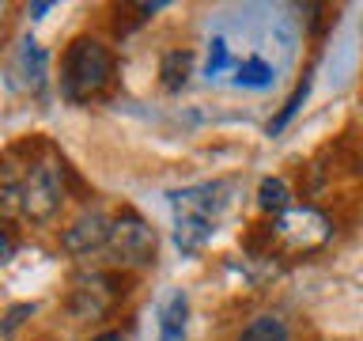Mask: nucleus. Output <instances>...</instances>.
<instances>
[{
  "mask_svg": "<svg viewBox=\"0 0 363 341\" xmlns=\"http://www.w3.org/2000/svg\"><path fill=\"white\" fill-rule=\"evenodd\" d=\"M167 201L174 212V247L182 254H201L227 209V182H193L170 190Z\"/></svg>",
  "mask_w": 363,
  "mask_h": 341,
  "instance_id": "1",
  "label": "nucleus"
},
{
  "mask_svg": "<svg viewBox=\"0 0 363 341\" xmlns=\"http://www.w3.org/2000/svg\"><path fill=\"white\" fill-rule=\"evenodd\" d=\"M113 80V53L99 38H76L61 65V95L79 107V102L99 99Z\"/></svg>",
  "mask_w": 363,
  "mask_h": 341,
  "instance_id": "2",
  "label": "nucleus"
},
{
  "mask_svg": "<svg viewBox=\"0 0 363 341\" xmlns=\"http://www.w3.org/2000/svg\"><path fill=\"white\" fill-rule=\"evenodd\" d=\"M65 201V186H61V170L50 159H38V163L27 167L23 175V193H19V212L27 216L30 224H50L57 212H61Z\"/></svg>",
  "mask_w": 363,
  "mask_h": 341,
  "instance_id": "3",
  "label": "nucleus"
},
{
  "mask_svg": "<svg viewBox=\"0 0 363 341\" xmlns=\"http://www.w3.org/2000/svg\"><path fill=\"white\" fill-rule=\"evenodd\" d=\"M329 235H333V227H329V220L314 209V205H291L288 212H280L277 220L269 224V243H284L288 250H295V254H299V250L311 254V250H318Z\"/></svg>",
  "mask_w": 363,
  "mask_h": 341,
  "instance_id": "4",
  "label": "nucleus"
},
{
  "mask_svg": "<svg viewBox=\"0 0 363 341\" xmlns=\"http://www.w3.org/2000/svg\"><path fill=\"white\" fill-rule=\"evenodd\" d=\"M155 227L136 216L133 209H125L121 216H113V235L106 254L113 266H152L155 261Z\"/></svg>",
  "mask_w": 363,
  "mask_h": 341,
  "instance_id": "5",
  "label": "nucleus"
},
{
  "mask_svg": "<svg viewBox=\"0 0 363 341\" xmlns=\"http://www.w3.org/2000/svg\"><path fill=\"white\" fill-rule=\"evenodd\" d=\"M110 235H113V216H106L102 209H87L61 232V247L72 258H91L110 247Z\"/></svg>",
  "mask_w": 363,
  "mask_h": 341,
  "instance_id": "6",
  "label": "nucleus"
},
{
  "mask_svg": "<svg viewBox=\"0 0 363 341\" xmlns=\"http://www.w3.org/2000/svg\"><path fill=\"white\" fill-rule=\"evenodd\" d=\"M45 72H50V53L42 50L38 38H23L16 45V53H11L8 61V80L11 87H23V91H34V95H42L45 91Z\"/></svg>",
  "mask_w": 363,
  "mask_h": 341,
  "instance_id": "7",
  "label": "nucleus"
},
{
  "mask_svg": "<svg viewBox=\"0 0 363 341\" xmlns=\"http://www.w3.org/2000/svg\"><path fill=\"white\" fill-rule=\"evenodd\" d=\"M118 300V281L91 273V277L76 281V296H72V315L76 318H99L106 307Z\"/></svg>",
  "mask_w": 363,
  "mask_h": 341,
  "instance_id": "8",
  "label": "nucleus"
},
{
  "mask_svg": "<svg viewBox=\"0 0 363 341\" xmlns=\"http://www.w3.org/2000/svg\"><path fill=\"white\" fill-rule=\"evenodd\" d=\"M186 318H189V296L178 288L159 307V341H186Z\"/></svg>",
  "mask_w": 363,
  "mask_h": 341,
  "instance_id": "9",
  "label": "nucleus"
},
{
  "mask_svg": "<svg viewBox=\"0 0 363 341\" xmlns=\"http://www.w3.org/2000/svg\"><path fill=\"white\" fill-rule=\"evenodd\" d=\"M189 76H193V50H167L163 61H159V84H163V91L178 95L189 84Z\"/></svg>",
  "mask_w": 363,
  "mask_h": 341,
  "instance_id": "10",
  "label": "nucleus"
},
{
  "mask_svg": "<svg viewBox=\"0 0 363 341\" xmlns=\"http://www.w3.org/2000/svg\"><path fill=\"white\" fill-rule=\"evenodd\" d=\"M231 80L238 87H250V91H265L277 84V68H272V61H265L261 53H246L242 61H238V68L231 72Z\"/></svg>",
  "mask_w": 363,
  "mask_h": 341,
  "instance_id": "11",
  "label": "nucleus"
},
{
  "mask_svg": "<svg viewBox=\"0 0 363 341\" xmlns=\"http://www.w3.org/2000/svg\"><path fill=\"white\" fill-rule=\"evenodd\" d=\"M238 341H291V330H288V323H284L280 315L265 311V315H254L242 326Z\"/></svg>",
  "mask_w": 363,
  "mask_h": 341,
  "instance_id": "12",
  "label": "nucleus"
},
{
  "mask_svg": "<svg viewBox=\"0 0 363 341\" xmlns=\"http://www.w3.org/2000/svg\"><path fill=\"white\" fill-rule=\"evenodd\" d=\"M257 209L261 212H272V216L288 212L291 209L288 182H284V178H261V186H257Z\"/></svg>",
  "mask_w": 363,
  "mask_h": 341,
  "instance_id": "13",
  "label": "nucleus"
},
{
  "mask_svg": "<svg viewBox=\"0 0 363 341\" xmlns=\"http://www.w3.org/2000/svg\"><path fill=\"white\" fill-rule=\"evenodd\" d=\"M311 87H314V80H311V72H306V76L299 80V84H295V91L288 95V102L280 107V114L269 121V136H280L284 129H288V125H291V118L303 110V102H306V95H311Z\"/></svg>",
  "mask_w": 363,
  "mask_h": 341,
  "instance_id": "14",
  "label": "nucleus"
},
{
  "mask_svg": "<svg viewBox=\"0 0 363 341\" xmlns=\"http://www.w3.org/2000/svg\"><path fill=\"white\" fill-rule=\"evenodd\" d=\"M238 68V57L231 53V42L223 34H216L208 42V61H204V80H220L223 72H235Z\"/></svg>",
  "mask_w": 363,
  "mask_h": 341,
  "instance_id": "15",
  "label": "nucleus"
},
{
  "mask_svg": "<svg viewBox=\"0 0 363 341\" xmlns=\"http://www.w3.org/2000/svg\"><path fill=\"white\" fill-rule=\"evenodd\" d=\"M34 311H38V303H16V307H8V315H4V341L16 337V330L27 323Z\"/></svg>",
  "mask_w": 363,
  "mask_h": 341,
  "instance_id": "16",
  "label": "nucleus"
},
{
  "mask_svg": "<svg viewBox=\"0 0 363 341\" xmlns=\"http://www.w3.org/2000/svg\"><path fill=\"white\" fill-rule=\"evenodd\" d=\"M11 254H16V239H11V232L4 227V250H0V261H11Z\"/></svg>",
  "mask_w": 363,
  "mask_h": 341,
  "instance_id": "17",
  "label": "nucleus"
},
{
  "mask_svg": "<svg viewBox=\"0 0 363 341\" xmlns=\"http://www.w3.org/2000/svg\"><path fill=\"white\" fill-rule=\"evenodd\" d=\"M91 341H125V334L121 330H102V334H95Z\"/></svg>",
  "mask_w": 363,
  "mask_h": 341,
  "instance_id": "18",
  "label": "nucleus"
},
{
  "mask_svg": "<svg viewBox=\"0 0 363 341\" xmlns=\"http://www.w3.org/2000/svg\"><path fill=\"white\" fill-rule=\"evenodd\" d=\"M27 11H30V19H42L45 11H53V4H50V0H45V4H30Z\"/></svg>",
  "mask_w": 363,
  "mask_h": 341,
  "instance_id": "19",
  "label": "nucleus"
}]
</instances>
